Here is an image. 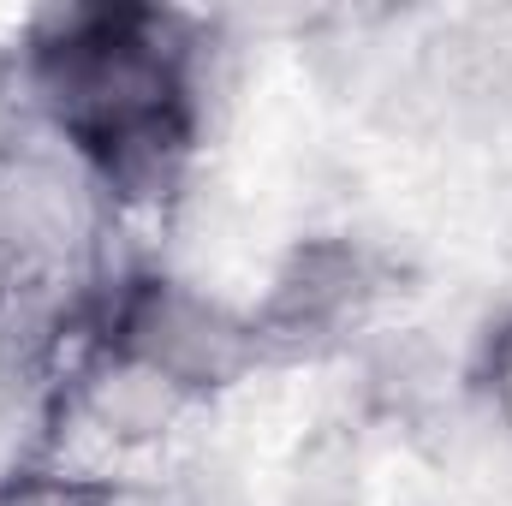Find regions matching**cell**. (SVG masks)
<instances>
[{
	"label": "cell",
	"mask_w": 512,
	"mask_h": 506,
	"mask_svg": "<svg viewBox=\"0 0 512 506\" xmlns=\"http://www.w3.org/2000/svg\"><path fill=\"white\" fill-rule=\"evenodd\" d=\"M102 346L155 370L185 399L245 381L251 364L262 358L256 316H239L233 304H221L185 280H161V274L114 280V292L102 304Z\"/></svg>",
	"instance_id": "6da1fadb"
},
{
	"label": "cell",
	"mask_w": 512,
	"mask_h": 506,
	"mask_svg": "<svg viewBox=\"0 0 512 506\" xmlns=\"http://www.w3.org/2000/svg\"><path fill=\"white\" fill-rule=\"evenodd\" d=\"M0 506H114V489L72 465H36L0 489Z\"/></svg>",
	"instance_id": "3957f363"
},
{
	"label": "cell",
	"mask_w": 512,
	"mask_h": 506,
	"mask_svg": "<svg viewBox=\"0 0 512 506\" xmlns=\"http://www.w3.org/2000/svg\"><path fill=\"white\" fill-rule=\"evenodd\" d=\"M370 292V268L364 256L346 245H310L292 256V268L274 280V298L256 322L262 346L268 340H316L334 334Z\"/></svg>",
	"instance_id": "7a4b0ae2"
}]
</instances>
